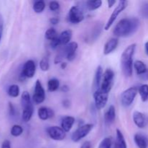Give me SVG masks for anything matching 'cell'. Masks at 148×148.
Returning a JSON list of instances; mask_svg holds the SVG:
<instances>
[{
	"label": "cell",
	"mask_w": 148,
	"mask_h": 148,
	"mask_svg": "<svg viewBox=\"0 0 148 148\" xmlns=\"http://www.w3.org/2000/svg\"><path fill=\"white\" fill-rule=\"evenodd\" d=\"M62 105H63V106L64 108H69L70 106V101L68 99L64 100L63 102H62Z\"/></svg>",
	"instance_id": "ee69618b"
},
{
	"label": "cell",
	"mask_w": 148,
	"mask_h": 148,
	"mask_svg": "<svg viewBox=\"0 0 148 148\" xmlns=\"http://www.w3.org/2000/svg\"><path fill=\"white\" fill-rule=\"evenodd\" d=\"M127 5H128V1H126V0H121V1H119L118 4H117V6L114 10L112 14H111L107 23H106L105 27H104L105 30H108L111 28V27L114 24V22L116 21L118 16L127 8Z\"/></svg>",
	"instance_id": "5b68a950"
},
{
	"label": "cell",
	"mask_w": 148,
	"mask_h": 148,
	"mask_svg": "<svg viewBox=\"0 0 148 148\" xmlns=\"http://www.w3.org/2000/svg\"><path fill=\"white\" fill-rule=\"evenodd\" d=\"M1 148H11V143H10V140H4L1 144Z\"/></svg>",
	"instance_id": "60d3db41"
},
{
	"label": "cell",
	"mask_w": 148,
	"mask_h": 148,
	"mask_svg": "<svg viewBox=\"0 0 148 148\" xmlns=\"http://www.w3.org/2000/svg\"><path fill=\"white\" fill-rule=\"evenodd\" d=\"M133 121L134 124L140 129L145 128L147 125L148 119L145 114L138 111H134L132 114Z\"/></svg>",
	"instance_id": "7c38bea8"
},
{
	"label": "cell",
	"mask_w": 148,
	"mask_h": 148,
	"mask_svg": "<svg viewBox=\"0 0 148 148\" xmlns=\"http://www.w3.org/2000/svg\"><path fill=\"white\" fill-rule=\"evenodd\" d=\"M108 95H109V93L103 92L100 88L93 92L94 103H95V106L97 109L101 110L105 108L108 102Z\"/></svg>",
	"instance_id": "9c48e42d"
},
{
	"label": "cell",
	"mask_w": 148,
	"mask_h": 148,
	"mask_svg": "<svg viewBox=\"0 0 148 148\" xmlns=\"http://www.w3.org/2000/svg\"><path fill=\"white\" fill-rule=\"evenodd\" d=\"M34 113V106L33 105L27 107V108H23V115H22V119L25 122H28L31 119L32 116Z\"/></svg>",
	"instance_id": "7402d4cb"
},
{
	"label": "cell",
	"mask_w": 148,
	"mask_h": 148,
	"mask_svg": "<svg viewBox=\"0 0 148 148\" xmlns=\"http://www.w3.org/2000/svg\"><path fill=\"white\" fill-rule=\"evenodd\" d=\"M60 43L62 46H66L70 43V40L72 38V31L71 30H65L61 33L59 36Z\"/></svg>",
	"instance_id": "d6986e66"
},
{
	"label": "cell",
	"mask_w": 148,
	"mask_h": 148,
	"mask_svg": "<svg viewBox=\"0 0 148 148\" xmlns=\"http://www.w3.org/2000/svg\"><path fill=\"white\" fill-rule=\"evenodd\" d=\"M103 75V69L101 65L98 66L96 71L95 73V77H94V85L96 88V90L101 88V84L102 82Z\"/></svg>",
	"instance_id": "ffe728a7"
},
{
	"label": "cell",
	"mask_w": 148,
	"mask_h": 148,
	"mask_svg": "<svg viewBox=\"0 0 148 148\" xmlns=\"http://www.w3.org/2000/svg\"><path fill=\"white\" fill-rule=\"evenodd\" d=\"M58 37H59V36H58L57 31H56L54 27H50L45 33V38L47 40H50V41L54 40Z\"/></svg>",
	"instance_id": "f1b7e54d"
},
{
	"label": "cell",
	"mask_w": 148,
	"mask_h": 148,
	"mask_svg": "<svg viewBox=\"0 0 148 148\" xmlns=\"http://www.w3.org/2000/svg\"><path fill=\"white\" fill-rule=\"evenodd\" d=\"M80 148H92V143L90 141L84 142L80 146Z\"/></svg>",
	"instance_id": "b9f144b4"
},
{
	"label": "cell",
	"mask_w": 148,
	"mask_h": 148,
	"mask_svg": "<svg viewBox=\"0 0 148 148\" xmlns=\"http://www.w3.org/2000/svg\"><path fill=\"white\" fill-rule=\"evenodd\" d=\"M116 119V108L114 106L111 105L108 107V110L105 113L104 120L107 125H111L114 122Z\"/></svg>",
	"instance_id": "ac0fdd59"
},
{
	"label": "cell",
	"mask_w": 148,
	"mask_h": 148,
	"mask_svg": "<svg viewBox=\"0 0 148 148\" xmlns=\"http://www.w3.org/2000/svg\"><path fill=\"white\" fill-rule=\"evenodd\" d=\"M134 69H135L137 75H140L142 74L145 73L147 71L148 68L146 66L145 64L140 60H137L134 62Z\"/></svg>",
	"instance_id": "603a6c76"
},
{
	"label": "cell",
	"mask_w": 148,
	"mask_h": 148,
	"mask_svg": "<svg viewBox=\"0 0 148 148\" xmlns=\"http://www.w3.org/2000/svg\"><path fill=\"white\" fill-rule=\"evenodd\" d=\"M46 99V92L39 79H37L35 83L34 93L33 95V101L35 103L40 104Z\"/></svg>",
	"instance_id": "8fae6325"
},
{
	"label": "cell",
	"mask_w": 148,
	"mask_h": 148,
	"mask_svg": "<svg viewBox=\"0 0 148 148\" xmlns=\"http://www.w3.org/2000/svg\"><path fill=\"white\" fill-rule=\"evenodd\" d=\"M85 5H86L87 9L89 11H94V10H98L101 7L102 1L101 0H94V1L89 0V1H86Z\"/></svg>",
	"instance_id": "484cf974"
},
{
	"label": "cell",
	"mask_w": 148,
	"mask_h": 148,
	"mask_svg": "<svg viewBox=\"0 0 148 148\" xmlns=\"http://www.w3.org/2000/svg\"><path fill=\"white\" fill-rule=\"evenodd\" d=\"M93 127L94 125L92 124H86L81 125L72 133L71 135V139L75 143H78L82 139L85 138L89 134V133L93 129Z\"/></svg>",
	"instance_id": "8992f818"
},
{
	"label": "cell",
	"mask_w": 148,
	"mask_h": 148,
	"mask_svg": "<svg viewBox=\"0 0 148 148\" xmlns=\"http://www.w3.org/2000/svg\"><path fill=\"white\" fill-rule=\"evenodd\" d=\"M59 86H60V83H59V79H56V78L50 79L47 84L48 90L49 92H55L59 89Z\"/></svg>",
	"instance_id": "4316f807"
},
{
	"label": "cell",
	"mask_w": 148,
	"mask_h": 148,
	"mask_svg": "<svg viewBox=\"0 0 148 148\" xmlns=\"http://www.w3.org/2000/svg\"><path fill=\"white\" fill-rule=\"evenodd\" d=\"M66 58V53L64 51V49H61L59 52H58L57 54L56 55L54 59V64H62L63 59Z\"/></svg>",
	"instance_id": "d6a6232c"
},
{
	"label": "cell",
	"mask_w": 148,
	"mask_h": 148,
	"mask_svg": "<svg viewBox=\"0 0 148 148\" xmlns=\"http://www.w3.org/2000/svg\"><path fill=\"white\" fill-rule=\"evenodd\" d=\"M21 104L23 108L28 107L33 105V102L31 101V98L27 91H24L21 95Z\"/></svg>",
	"instance_id": "cb8c5ba5"
},
{
	"label": "cell",
	"mask_w": 148,
	"mask_h": 148,
	"mask_svg": "<svg viewBox=\"0 0 148 148\" xmlns=\"http://www.w3.org/2000/svg\"><path fill=\"white\" fill-rule=\"evenodd\" d=\"M140 27V20L136 17L123 18L116 23L113 33L116 38L129 37L134 34Z\"/></svg>",
	"instance_id": "6da1fadb"
},
{
	"label": "cell",
	"mask_w": 148,
	"mask_h": 148,
	"mask_svg": "<svg viewBox=\"0 0 148 148\" xmlns=\"http://www.w3.org/2000/svg\"><path fill=\"white\" fill-rule=\"evenodd\" d=\"M78 49V43L75 41L70 42L69 44L64 46V49L66 53V58L69 62H72L76 57V52Z\"/></svg>",
	"instance_id": "4fadbf2b"
},
{
	"label": "cell",
	"mask_w": 148,
	"mask_h": 148,
	"mask_svg": "<svg viewBox=\"0 0 148 148\" xmlns=\"http://www.w3.org/2000/svg\"><path fill=\"white\" fill-rule=\"evenodd\" d=\"M50 46L53 49H56L59 46H61V43H60V40H59V38L58 37V38H56V39H54V40H51L50 43Z\"/></svg>",
	"instance_id": "8d00e7d4"
},
{
	"label": "cell",
	"mask_w": 148,
	"mask_h": 148,
	"mask_svg": "<svg viewBox=\"0 0 148 148\" xmlns=\"http://www.w3.org/2000/svg\"><path fill=\"white\" fill-rule=\"evenodd\" d=\"M138 93L143 102H147L148 101V85L143 84L140 85L138 88Z\"/></svg>",
	"instance_id": "d4e9b609"
},
{
	"label": "cell",
	"mask_w": 148,
	"mask_h": 148,
	"mask_svg": "<svg viewBox=\"0 0 148 148\" xmlns=\"http://www.w3.org/2000/svg\"><path fill=\"white\" fill-rule=\"evenodd\" d=\"M116 3V0H108V1H107L108 7V8H111Z\"/></svg>",
	"instance_id": "f6af8a7d"
},
{
	"label": "cell",
	"mask_w": 148,
	"mask_h": 148,
	"mask_svg": "<svg viewBox=\"0 0 148 148\" xmlns=\"http://www.w3.org/2000/svg\"><path fill=\"white\" fill-rule=\"evenodd\" d=\"M119 45V38H112L109 39L108 41L104 45L103 48V54L107 56L114 52L116 49Z\"/></svg>",
	"instance_id": "5bb4252c"
},
{
	"label": "cell",
	"mask_w": 148,
	"mask_h": 148,
	"mask_svg": "<svg viewBox=\"0 0 148 148\" xmlns=\"http://www.w3.org/2000/svg\"><path fill=\"white\" fill-rule=\"evenodd\" d=\"M49 10H50L51 11H57V10H59V9L60 8V4H59V3L58 2V1H52L49 2Z\"/></svg>",
	"instance_id": "d590c367"
},
{
	"label": "cell",
	"mask_w": 148,
	"mask_h": 148,
	"mask_svg": "<svg viewBox=\"0 0 148 148\" xmlns=\"http://www.w3.org/2000/svg\"><path fill=\"white\" fill-rule=\"evenodd\" d=\"M66 63H65V62H62V64H61V68H62V69H64L66 67Z\"/></svg>",
	"instance_id": "c3c4849f"
},
{
	"label": "cell",
	"mask_w": 148,
	"mask_h": 148,
	"mask_svg": "<svg viewBox=\"0 0 148 148\" xmlns=\"http://www.w3.org/2000/svg\"><path fill=\"white\" fill-rule=\"evenodd\" d=\"M114 77H115V74L112 69H109V68L106 69L105 72H103V75L102 82H101L100 89L106 93H109L112 89L113 85H114Z\"/></svg>",
	"instance_id": "3957f363"
},
{
	"label": "cell",
	"mask_w": 148,
	"mask_h": 148,
	"mask_svg": "<svg viewBox=\"0 0 148 148\" xmlns=\"http://www.w3.org/2000/svg\"><path fill=\"white\" fill-rule=\"evenodd\" d=\"M137 44L132 43L129 45L122 52L121 56V68L123 74L127 77H130L132 75L134 69L133 57L135 53Z\"/></svg>",
	"instance_id": "7a4b0ae2"
},
{
	"label": "cell",
	"mask_w": 148,
	"mask_h": 148,
	"mask_svg": "<svg viewBox=\"0 0 148 148\" xmlns=\"http://www.w3.org/2000/svg\"><path fill=\"white\" fill-rule=\"evenodd\" d=\"M23 132V128L20 125L18 124H15V125L12 126L10 130V133L13 137H19L21 135Z\"/></svg>",
	"instance_id": "4dcf8cb0"
},
{
	"label": "cell",
	"mask_w": 148,
	"mask_h": 148,
	"mask_svg": "<svg viewBox=\"0 0 148 148\" xmlns=\"http://www.w3.org/2000/svg\"><path fill=\"white\" fill-rule=\"evenodd\" d=\"M145 53L148 56V41H147L145 44Z\"/></svg>",
	"instance_id": "7dc6e473"
},
{
	"label": "cell",
	"mask_w": 148,
	"mask_h": 148,
	"mask_svg": "<svg viewBox=\"0 0 148 148\" xmlns=\"http://www.w3.org/2000/svg\"><path fill=\"white\" fill-rule=\"evenodd\" d=\"M36 72V65L33 60H27L23 65L20 75V80L24 81L27 78H33Z\"/></svg>",
	"instance_id": "52a82bcc"
},
{
	"label": "cell",
	"mask_w": 148,
	"mask_h": 148,
	"mask_svg": "<svg viewBox=\"0 0 148 148\" xmlns=\"http://www.w3.org/2000/svg\"><path fill=\"white\" fill-rule=\"evenodd\" d=\"M39 66H40V69H41L43 72H47L50 68V64H49V59L48 57H43V59L40 60V63H39Z\"/></svg>",
	"instance_id": "1f68e13d"
},
{
	"label": "cell",
	"mask_w": 148,
	"mask_h": 148,
	"mask_svg": "<svg viewBox=\"0 0 148 148\" xmlns=\"http://www.w3.org/2000/svg\"><path fill=\"white\" fill-rule=\"evenodd\" d=\"M85 19V15L79 7L72 6L67 14V20L72 24H79Z\"/></svg>",
	"instance_id": "ba28073f"
},
{
	"label": "cell",
	"mask_w": 148,
	"mask_h": 148,
	"mask_svg": "<svg viewBox=\"0 0 148 148\" xmlns=\"http://www.w3.org/2000/svg\"><path fill=\"white\" fill-rule=\"evenodd\" d=\"M49 22L51 25H56L58 23H59V19L58 17H51L49 20Z\"/></svg>",
	"instance_id": "7bdbcfd3"
},
{
	"label": "cell",
	"mask_w": 148,
	"mask_h": 148,
	"mask_svg": "<svg viewBox=\"0 0 148 148\" xmlns=\"http://www.w3.org/2000/svg\"><path fill=\"white\" fill-rule=\"evenodd\" d=\"M69 90V88L68 85H64L62 87V91H63L64 92H67Z\"/></svg>",
	"instance_id": "bcb514c9"
},
{
	"label": "cell",
	"mask_w": 148,
	"mask_h": 148,
	"mask_svg": "<svg viewBox=\"0 0 148 148\" xmlns=\"http://www.w3.org/2000/svg\"><path fill=\"white\" fill-rule=\"evenodd\" d=\"M140 14L143 18L148 19V2L144 3L140 10Z\"/></svg>",
	"instance_id": "e575fe53"
},
{
	"label": "cell",
	"mask_w": 148,
	"mask_h": 148,
	"mask_svg": "<svg viewBox=\"0 0 148 148\" xmlns=\"http://www.w3.org/2000/svg\"><path fill=\"white\" fill-rule=\"evenodd\" d=\"M134 141L139 148L148 147V137L141 133H137L134 136Z\"/></svg>",
	"instance_id": "2e32d148"
},
{
	"label": "cell",
	"mask_w": 148,
	"mask_h": 148,
	"mask_svg": "<svg viewBox=\"0 0 148 148\" xmlns=\"http://www.w3.org/2000/svg\"><path fill=\"white\" fill-rule=\"evenodd\" d=\"M38 116L40 120L46 121V120L54 116V111L53 109L48 108V107H40L38 110Z\"/></svg>",
	"instance_id": "9a60e30c"
},
{
	"label": "cell",
	"mask_w": 148,
	"mask_h": 148,
	"mask_svg": "<svg viewBox=\"0 0 148 148\" xmlns=\"http://www.w3.org/2000/svg\"><path fill=\"white\" fill-rule=\"evenodd\" d=\"M139 77H140V79H141V80L143 81H148V69H147V71H146L145 73L142 74V75H139Z\"/></svg>",
	"instance_id": "ab89813d"
},
{
	"label": "cell",
	"mask_w": 148,
	"mask_h": 148,
	"mask_svg": "<svg viewBox=\"0 0 148 148\" xmlns=\"http://www.w3.org/2000/svg\"><path fill=\"white\" fill-rule=\"evenodd\" d=\"M111 145H112V138L111 137H107L100 143L98 148H111Z\"/></svg>",
	"instance_id": "836d02e7"
},
{
	"label": "cell",
	"mask_w": 148,
	"mask_h": 148,
	"mask_svg": "<svg viewBox=\"0 0 148 148\" xmlns=\"http://www.w3.org/2000/svg\"><path fill=\"white\" fill-rule=\"evenodd\" d=\"M115 148H127V143L121 130H116V138L115 140Z\"/></svg>",
	"instance_id": "44dd1931"
},
{
	"label": "cell",
	"mask_w": 148,
	"mask_h": 148,
	"mask_svg": "<svg viewBox=\"0 0 148 148\" xmlns=\"http://www.w3.org/2000/svg\"><path fill=\"white\" fill-rule=\"evenodd\" d=\"M46 8V3L43 0H39V1H35L33 6V10L37 14H40L43 12V10Z\"/></svg>",
	"instance_id": "83f0119b"
},
{
	"label": "cell",
	"mask_w": 148,
	"mask_h": 148,
	"mask_svg": "<svg viewBox=\"0 0 148 148\" xmlns=\"http://www.w3.org/2000/svg\"><path fill=\"white\" fill-rule=\"evenodd\" d=\"M75 122V119L72 116H66L62 119L61 127L63 129L65 132H69L72 130L74 124Z\"/></svg>",
	"instance_id": "e0dca14e"
},
{
	"label": "cell",
	"mask_w": 148,
	"mask_h": 148,
	"mask_svg": "<svg viewBox=\"0 0 148 148\" xmlns=\"http://www.w3.org/2000/svg\"><path fill=\"white\" fill-rule=\"evenodd\" d=\"M137 93H138V88L136 87H131L123 91L120 98L121 105L125 108L130 107L135 100Z\"/></svg>",
	"instance_id": "277c9868"
},
{
	"label": "cell",
	"mask_w": 148,
	"mask_h": 148,
	"mask_svg": "<svg viewBox=\"0 0 148 148\" xmlns=\"http://www.w3.org/2000/svg\"><path fill=\"white\" fill-rule=\"evenodd\" d=\"M3 27H4V20H3L2 15L0 14V42H1V37H2Z\"/></svg>",
	"instance_id": "74e56055"
},
{
	"label": "cell",
	"mask_w": 148,
	"mask_h": 148,
	"mask_svg": "<svg viewBox=\"0 0 148 148\" xmlns=\"http://www.w3.org/2000/svg\"><path fill=\"white\" fill-rule=\"evenodd\" d=\"M49 137L51 140L55 141H62L66 138V132H65L63 129L58 126H52L46 130Z\"/></svg>",
	"instance_id": "30bf717a"
},
{
	"label": "cell",
	"mask_w": 148,
	"mask_h": 148,
	"mask_svg": "<svg viewBox=\"0 0 148 148\" xmlns=\"http://www.w3.org/2000/svg\"><path fill=\"white\" fill-rule=\"evenodd\" d=\"M9 111H10V114L12 116H14L15 115V108L11 103H10V104H9Z\"/></svg>",
	"instance_id": "f35d334b"
},
{
	"label": "cell",
	"mask_w": 148,
	"mask_h": 148,
	"mask_svg": "<svg viewBox=\"0 0 148 148\" xmlns=\"http://www.w3.org/2000/svg\"><path fill=\"white\" fill-rule=\"evenodd\" d=\"M7 92L10 97L17 98L20 95V88L17 85H12L9 87Z\"/></svg>",
	"instance_id": "f546056e"
}]
</instances>
